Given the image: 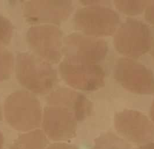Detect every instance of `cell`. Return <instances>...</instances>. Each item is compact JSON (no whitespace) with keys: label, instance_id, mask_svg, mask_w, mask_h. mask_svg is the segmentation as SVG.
I'll return each instance as SVG.
<instances>
[{"label":"cell","instance_id":"cell-3","mask_svg":"<svg viewBox=\"0 0 154 149\" xmlns=\"http://www.w3.org/2000/svg\"><path fill=\"white\" fill-rule=\"evenodd\" d=\"M84 3L90 6L79 9L75 17L79 30L96 38L109 36L116 32L119 17L114 10L103 5L106 2L86 1Z\"/></svg>","mask_w":154,"mask_h":149},{"label":"cell","instance_id":"cell-9","mask_svg":"<svg viewBox=\"0 0 154 149\" xmlns=\"http://www.w3.org/2000/svg\"><path fill=\"white\" fill-rule=\"evenodd\" d=\"M92 149H131L130 144L115 133L107 132L98 136Z\"/></svg>","mask_w":154,"mask_h":149},{"label":"cell","instance_id":"cell-5","mask_svg":"<svg viewBox=\"0 0 154 149\" xmlns=\"http://www.w3.org/2000/svg\"><path fill=\"white\" fill-rule=\"evenodd\" d=\"M114 78L124 89L133 94H154V74L133 59L123 57L117 61Z\"/></svg>","mask_w":154,"mask_h":149},{"label":"cell","instance_id":"cell-13","mask_svg":"<svg viewBox=\"0 0 154 149\" xmlns=\"http://www.w3.org/2000/svg\"><path fill=\"white\" fill-rule=\"evenodd\" d=\"M137 149H154V141L141 144Z\"/></svg>","mask_w":154,"mask_h":149},{"label":"cell","instance_id":"cell-4","mask_svg":"<svg viewBox=\"0 0 154 149\" xmlns=\"http://www.w3.org/2000/svg\"><path fill=\"white\" fill-rule=\"evenodd\" d=\"M114 45L121 55L137 58L152 48V37L149 28L142 21L128 19L121 25L114 37Z\"/></svg>","mask_w":154,"mask_h":149},{"label":"cell","instance_id":"cell-6","mask_svg":"<svg viewBox=\"0 0 154 149\" xmlns=\"http://www.w3.org/2000/svg\"><path fill=\"white\" fill-rule=\"evenodd\" d=\"M8 122L20 131H29L38 126L41 110L37 100L26 92H17L8 98L6 104Z\"/></svg>","mask_w":154,"mask_h":149},{"label":"cell","instance_id":"cell-7","mask_svg":"<svg viewBox=\"0 0 154 149\" xmlns=\"http://www.w3.org/2000/svg\"><path fill=\"white\" fill-rule=\"evenodd\" d=\"M116 131L127 141L143 144L154 141V124L142 113L125 109L116 113Z\"/></svg>","mask_w":154,"mask_h":149},{"label":"cell","instance_id":"cell-11","mask_svg":"<svg viewBox=\"0 0 154 149\" xmlns=\"http://www.w3.org/2000/svg\"><path fill=\"white\" fill-rule=\"evenodd\" d=\"M145 18L149 23L154 24V1H150L147 5Z\"/></svg>","mask_w":154,"mask_h":149},{"label":"cell","instance_id":"cell-16","mask_svg":"<svg viewBox=\"0 0 154 149\" xmlns=\"http://www.w3.org/2000/svg\"><path fill=\"white\" fill-rule=\"evenodd\" d=\"M151 55H152V57H154V43L152 44V51H151Z\"/></svg>","mask_w":154,"mask_h":149},{"label":"cell","instance_id":"cell-8","mask_svg":"<svg viewBox=\"0 0 154 149\" xmlns=\"http://www.w3.org/2000/svg\"><path fill=\"white\" fill-rule=\"evenodd\" d=\"M49 141L39 130L22 135L11 149H45Z\"/></svg>","mask_w":154,"mask_h":149},{"label":"cell","instance_id":"cell-2","mask_svg":"<svg viewBox=\"0 0 154 149\" xmlns=\"http://www.w3.org/2000/svg\"><path fill=\"white\" fill-rule=\"evenodd\" d=\"M56 94L53 98L57 106L45 110L44 128L54 141H66L75 136L78 123L91 115L92 104L83 95L70 89Z\"/></svg>","mask_w":154,"mask_h":149},{"label":"cell","instance_id":"cell-1","mask_svg":"<svg viewBox=\"0 0 154 149\" xmlns=\"http://www.w3.org/2000/svg\"><path fill=\"white\" fill-rule=\"evenodd\" d=\"M67 56L62 64L64 79L70 86L84 91H94L105 84V72L100 63L108 46L100 38L75 35L69 39Z\"/></svg>","mask_w":154,"mask_h":149},{"label":"cell","instance_id":"cell-17","mask_svg":"<svg viewBox=\"0 0 154 149\" xmlns=\"http://www.w3.org/2000/svg\"><path fill=\"white\" fill-rule=\"evenodd\" d=\"M0 117H1V116H0Z\"/></svg>","mask_w":154,"mask_h":149},{"label":"cell","instance_id":"cell-15","mask_svg":"<svg viewBox=\"0 0 154 149\" xmlns=\"http://www.w3.org/2000/svg\"><path fill=\"white\" fill-rule=\"evenodd\" d=\"M3 144V136L2 135L0 132V149H2Z\"/></svg>","mask_w":154,"mask_h":149},{"label":"cell","instance_id":"cell-12","mask_svg":"<svg viewBox=\"0 0 154 149\" xmlns=\"http://www.w3.org/2000/svg\"><path fill=\"white\" fill-rule=\"evenodd\" d=\"M45 149H79L76 146L64 143H55L50 145Z\"/></svg>","mask_w":154,"mask_h":149},{"label":"cell","instance_id":"cell-10","mask_svg":"<svg viewBox=\"0 0 154 149\" xmlns=\"http://www.w3.org/2000/svg\"><path fill=\"white\" fill-rule=\"evenodd\" d=\"M150 1H116L114 4L116 8L121 12L129 15H135L141 14Z\"/></svg>","mask_w":154,"mask_h":149},{"label":"cell","instance_id":"cell-14","mask_svg":"<svg viewBox=\"0 0 154 149\" xmlns=\"http://www.w3.org/2000/svg\"><path fill=\"white\" fill-rule=\"evenodd\" d=\"M149 115H150V118L152 120V122L154 124V101L150 107Z\"/></svg>","mask_w":154,"mask_h":149}]
</instances>
